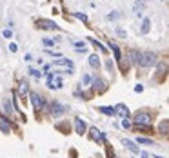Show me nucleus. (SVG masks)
I'll list each match as a JSON object with an SVG mask.
<instances>
[{"label": "nucleus", "instance_id": "f257e3e1", "mask_svg": "<svg viewBox=\"0 0 169 158\" xmlns=\"http://www.w3.org/2000/svg\"><path fill=\"white\" fill-rule=\"evenodd\" d=\"M29 98H31V104H33V107H35L36 113L44 111V107H46V100H44L42 95H38V93L33 91V93H29Z\"/></svg>", "mask_w": 169, "mask_h": 158}, {"label": "nucleus", "instance_id": "f03ea898", "mask_svg": "<svg viewBox=\"0 0 169 158\" xmlns=\"http://www.w3.org/2000/svg\"><path fill=\"white\" fill-rule=\"evenodd\" d=\"M35 25L42 31H56L58 29V24H55L53 20H47V18H38L35 22Z\"/></svg>", "mask_w": 169, "mask_h": 158}, {"label": "nucleus", "instance_id": "7ed1b4c3", "mask_svg": "<svg viewBox=\"0 0 169 158\" xmlns=\"http://www.w3.org/2000/svg\"><path fill=\"white\" fill-rule=\"evenodd\" d=\"M155 62H157L155 53H151V51L140 53V62H138V66H142V67H151V66H155Z\"/></svg>", "mask_w": 169, "mask_h": 158}, {"label": "nucleus", "instance_id": "20e7f679", "mask_svg": "<svg viewBox=\"0 0 169 158\" xmlns=\"http://www.w3.org/2000/svg\"><path fill=\"white\" fill-rule=\"evenodd\" d=\"M151 115L147 113V111H138L137 115H135V124L137 126H151Z\"/></svg>", "mask_w": 169, "mask_h": 158}, {"label": "nucleus", "instance_id": "39448f33", "mask_svg": "<svg viewBox=\"0 0 169 158\" xmlns=\"http://www.w3.org/2000/svg\"><path fill=\"white\" fill-rule=\"evenodd\" d=\"M47 87L49 89H60L62 86H64V82H62V78H58V76H55L53 73H47Z\"/></svg>", "mask_w": 169, "mask_h": 158}, {"label": "nucleus", "instance_id": "423d86ee", "mask_svg": "<svg viewBox=\"0 0 169 158\" xmlns=\"http://www.w3.org/2000/svg\"><path fill=\"white\" fill-rule=\"evenodd\" d=\"M89 131H91V133H89L91 140H95L96 144H102V142H106V135H104L100 129H96V127H91Z\"/></svg>", "mask_w": 169, "mask_h": 158}, {"label": "nucleus", "instance_id": "0eeeda50", "mask_svg": "<svg viewBox=\"0 0 169 158\" xmlns=\"http://www.w3.org/2000/svg\"><path fill=\"white\" fill-rule=\"evenodd\" d=\"M66 111V107L60 102H51V116H60Z\"/></svg>", "mask_w": 169, "mask_h": 158}, {"label": "nucleus", "instance_id": "6e6552de", "mask_svg": "<svg viewBox=\"0 0 169 158\" xmlns=\"http://www.w3.org/2000/svg\"><path fill=\"white\" fill-rule=\"evenodd\" d=\"M93 87H95V91L104 93V91L107 89V82H106V80H102V78H95V80H93Z\"/></svg>", "mask_w": 169, "mask_h": 158}, {"label": "nucleus", "instance_id": "1a4fd4ad", "mask_svg": "<svg viewBox=\"0 0 169 158\" xmlns=\"http://www.w3.org/2000/svg\"><path fill=\"white\" fill-rule=\"evenodd\" d=\"M75 129H76L78 135H84L87 131V126H86V122L82 118H75Z\"/></svg>", "mask_w": 169, "mask_h": 158}, {"label": "nucleus", "instance_id": "9d476101", "mask_svg": "<svg viewBox=\"0 0 169 158\" xmlns=\"http://www.w3.org/2000/svg\"><path fill=\"white\" fill-rule=\"evenodd\" d=\"M53 66H64V67H67V69H73V62L71 60H67V58H56L55 62H53Z\"/></svg>", "mask_w": 169, "mask_h": 158}, {"label": "nucleus", "instance_id": "9b49d317", "mask_svg": "<svg viewBox=\"0 0 169 158\" xmlns=\"http://www.w3.org/2000/svg\"><path fill=\"white\" fill-rule=\"evenodd\" d=\"M27 93H29V84H27V80H20V86H18V95L24 98Z\"/></svg>", "mask_w": 169, "mask_h": 158}, {"label": "nucleus", "instance_id": "f8f14e48", "mask_svg": "<svg viewBox=\"0 0 169 158\" xmlns=\"http://www.w3.org/2000/svg\"><path fill=\"white\" fill-rule=\"evenodd\" d=\"M0 131H2V133H5V135H7V133H11V124H9V120H5L2 115H0Z\"/></svg>", "mask_w": 169, "mask_h": 158}, {"label": "nucleus", "instance_id": "ddd939ff", "mask_svg": "<svg viewBox=\"0 0 169 158\" xmlns=\"http://www.w3.org/2000/svg\"><path fill=\"white\" fill-rule=\"evenodd\" d=\"M109 47H111V51H113V55H115V60H118V62H122V53H120V49H118V45H117L115 42H109Z\"/></svg>", "mask_w": 169, "mask_h": 158}, {"label": "nucleus", "instance_id": "4468645a", "mask_svg": "<svg viewBox=\"0 0 169 158\" xmlns=\"http://www.w3.org/2000/svg\"><path fill=\"white\" fill-rule=\"evenodd\" d=\"M115 113H118L120 116H129V109H127V106H124V104H118L117 107H115Z\"/></svg>", "mask_w": 169, "mask_h": 158}, {"label": "nucleus", "instance_id": "2eb2a0df", "mask_svg": "<svg viewBox=\"0 0 169 158\" xmlns=\"http://www.w3.org/2000/svg\"><path fill=\"white\" fill-rule=\"evenodd\" d=\"M89 66L93 69H100V58H98V55H91L89 56Z\"/></svg>", "mask_w": 169, "mask_h": 158}, {"label": "nucleus", "instance_id": "dca6fc26", "mask_svg": "<svg viewBox=\"0 0 169 158\" xmlns=\"http://www.w3.org/2000/svg\"><path fill=\"white\" fill-rule=\"evenodd\" d=\"M129 60H131L133 64H138V62H140V53H138L137 49H131V51H129Z\"/></svg>", "mask_w": 169, "mask_h": 158}, {"label": "nucleus", "instance_id": "f3484780", "mask_svg": "<svg viewBox=\"0 0 169 158\" xmlns=\"http://www.w3.org/2000/svg\"><path fill=\"white\" fill-rule=\"evenodd\" d=\"M124 146H126V147H127L129 151H133V153H137V155L140 153V149H138V147L135 146V142H131V140H127V138L124 140Z\"/></svg>", "mask_w": 169, "mask_h": 158}, {"label": "nucleus", "instance_id": "a211bd4d", "mask_svg": "<svg viewBox=\"0 0 169 158\" xmlns=\"http://www.w3.org/2000/svg\"><path fill=\"white\" fill-rule=\"evenodd\" d=\"M157 73H158V78L162 80V78L166 76V73H167V66H166V64H158V67H157Z\"/></svg>", "mask_w": 169, "mask_h": 158}, {"label": "nucleus", "instance_id": "6ab92c4d", "mask_svg": "<svg viewBox=\"0 0 169 158\" xmlns=\"http://www.w3.org/2000/svg\"><path fill=\"white\" fill-rule=\"evenodd\" d=\"M149 29H151V20L149 18H144V22H142V35H147Z\"/></svg>", "mask_w": 169, "mask_h": 158}, {"label": "nucleus", "instance_id": "aec40b11", "mask_svg": "<svg viewBox=\"0 0 169 158\" xmlns=\"http://www.w3.org/2000/svg\"><path fill=\"white\" fill-rule=\"evenodd\" d=\"M137 142H138V144H142V146H155V142H153V140L144 138V136H138V138H137Z\"/></svg>", "mask_w": 169, "mask_h": 158}, {"label": "nucleus", "instance_id": "412c9836", "mask_svg": "<svg viewBox=\"0 0 169 158\" xmlns=\"http://www.w3.org/2000/svg\"><path fill=\"white\" fill-rule=\"evenodd\" d=\"M4 109H5V113H7V115L11 116V115H13V102L5 100V102H4Z\"/></svg>", "mask_w": 169, "mask_h": 158}, {"label": "nucleus", "instance_id": "4be33fe9", "mask_svg": "<svg viewBox=\"0 0 169 158\" xmlns=\"http://www.w3.org/2000/svg\"><path fill=\"white\" fill-rule=\"evenodd\" d=\"M158 131H160V133H169V120H164V122L158 126Z\"/></svg>", "mask_w": 169, "mask_h": 158}, {"label": "nucleus", "instance_id": "5701e85b", "mask_svg": "<svg viewBox=\"0 0 169 158\" xmlns=\"http://www.w3.org/2000/svg\"><path fill=\"white\" fill-rule=\"evenodd\" d=\"M98 111L104 113V115H109V116L115 115V109H113V107H98Z\"/></svg>", "mask_w": 169, "mask_h": 158}, {"label": "nucleus", "instance_id": "b1692460", "mask_svg": "<svg viewBox=\"0 0 169 158\" xmlns=\"http://www.w3.org/2000/svg\"><path fill=\"white\" fill-rule=\"evenodd\" d=\"M89 42H91V44H93L95 47H98V49H100L102 53H106V47H104V45H102V44H100L98 40H95V38H89Z\"/></svg>", "mask_w": 169, "mask_h": 158}, {"label": "nucleus", "instance_id": "393cba45", "mask_svg": "<svg viewBox=\"0 0 169 158\" xmlns=\"http://www.w3.org/2000/svg\"><path fill=\"white\" fill-rule=\"evenodd\" d=\"M120 18V13L118 11H111L109 15H107V20H118Z\"/></svg>", "mask_w": 169, "mask_h": 158}, {"label": "nucleus", "instance_id": "a878e982", "mask_svg": "<svg viewBox=\"0 0 169 158\" xmlns=\"http://www.w3.org/2000/svg\"><path fill=\"white\" fill-rule=\"evenodd\" d=\"M42 44H44L46 47H53L56 42H55V40H51V38H44V40H42Z\"/></svg>", "mask_w": 169, "mask_h": 158}, {"label": "nucleus", "instance_id": "bb28decb", "mask_svg": "<svg viewBox=\"0 0 169 158\" xmlns=\"http://www.w3.org/2000/svg\"><path fill=\"white\" fill-rule=\"evenodd\" d=\"M75 16H76V18H78V20H82V22H84V24H87V16H86V15H84V13H75Z\"/></svg>", "mask_w": 169, "mask_h": 158}, {"label": "nucleus", "instance_id": "cd10ccee", "mask_svg": "<svg viewBox=\"0 0 169 158\" xmlns=\"http://www.w3.org/2000/svg\"><path fill=\"white\" fill-rule=\"evenodd\" d=\"M29 75H33V76H35V78H40V76H42V73H40V71H38V69H33V67H31V69H29Z\"/></svg>", "mask_w": 169, "mask_h": 158}, {"label": "nucleus", "instance_id": "c85d7f7f", "mask_svg": "<svg viewBox=\"0 0 169 158\" xmlns=\"http://www.w3.org/2000/svg\"><path fill=\"white\" fill-rule=\"evenodd\" d=\"M117 35H118L120 38H126V36H127V33H126L122 27H117Z\"/></svg>", "mask_w": 169, "mask_h": 158}, {"label": "nucleus", "instance_id": "c756f323", "mask_svg": "<svg viewBox=\"0 0 169 158\" xmlns=\"http://www.w3.org/2000/svg\"><path fill=\"white\" fill-rule=\"evenodd\" d=\"M82 84H84V86L91 84V76H89V75H84V76H82Z\"/></svg>", "mask_w": 169, "mask_h": 158}, {"label": "nucleus", "instance_id": "7c9ffc66", "mask_svg": "<svg viewBox=\"0 0 169 158\" xmlns=\"http://www.w3.org/2000/svg\"><path fill=\"white\" fill-rule=\"evenodd\" d=\"M122 127H124V129H129V127H131V122H129L127 118H124V120H122Z\"/></svg>", "mask_w": 169, "mask_h": 158}, {"label": "nucleus", "instance_id": "2f4dec72", "mask_svg": "<svg viewBox=\"0 0 169 158\" xmlns=\"http://www.w3.org/2000/svg\"><path fill=\"white\" fill-rule=\"evenodd\" d=\"M2 35H4L5 38H11V36H13V31H11V29H4V33H2Z\"/></svg>", "mask_w": 169, "mask_h": 158}, {"label": "nucleus", "instance_id": "473e14b6", "mask_svg": "<svg viewBox=\"0 0 169 158\" xmlns=\"http://www.w3.org/2000/svg\"><path fill=\"white\" fill-rule=\"evenodd\" d=\"M142 7H144V2H140V0H138V2L135 4V11L138 13V9H142Z\"/></svg>", "mask_w": 169, "mask_h": 158}, {"label": "nucleus", "instance_id": "72a5a7b5", "mask_svg": "<svg viewBox=\"0 0 169 158\" xmlns=\"http://www.w3.org/2000/svg\"><path fill=\"white\" fill-rule=\"evenodd\" d=\"M16 49H18L16 44H9V51H11V53H16Z\"/></svg>", "mask_w": 169, "mask_h": 158}, {"label": "nucleus", "instance_id": "f704fd0d", "mask_svg": "<svg viewBox=\"0 0 169 158\" xmlns=\"http://www.w3.org/2000/svg\"><path fill=\"white\" fill-rule=\"evenodd\" d=\"M135 91H137V93H142V91H144V86H142V84L135 86Z\"/></svg>", "mask_w": 169, "mask_h": 158}, {"label": "nucleus", "instance_id": "c9c22d12", "mask_svg": "<svg viewBox=\"0 0 169 158\" xmlns=\"http://www.w3.org/2000/svg\"><path fill=\"white\" fill-rule=\"evenodd\" d=\"M106 67H107L109 71H113V64H111V60H107V62H106Z\"/></svg>", "mask_w": 169, "mask_h": 158}, {"label": "nucleus", "instance_id": "e433bc0d", "mask_svg": "<svg viewBox=\"0 0 169 158\" xmlns=\"http://www.w3.org/2000/svg\"><path fill=\"white\" fill-rule=\"evenodd\" d=\"M138 155H140V158H149V155H147V153H146V151H140V153H138Z\"/></svg>", "mask_w": 169, "mask_h": 158}, {"label": "nucleus", "instance_id": "4c0bfd02", "mask_svg": "<svg viewBox=\"0 0 169 158\" xmlns=\"http://www.w3.org/2000/svg\"><path fill=\"white\" fill-rule=\"evenodd\" d=\"M24 60H27V62H29V60H33V56H31V55H29V53H27V55H25V56H24Z\"/></svg>", "mask_w": 169, "mask_h": 158}, {"label": "nucleus", "instance_id": "58836bf2", "mask_svg": "<svg viewBox=\"0 0 169 158\" xmlns=\"http://www.w3.org/2000/svg\"><path fill=\"white\" fill-rule=\"evenodd\" d=\"M155 158H162V156H155Z\"/></svg>", "mask_w": 169, "mask_h": 158}]
</instances>
